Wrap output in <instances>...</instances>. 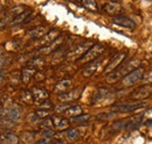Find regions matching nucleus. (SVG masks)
Wrapping results in <instances>:
<instances>
[{"label":"nucleus","mask_w":152,"mask_h":144,"mask_svg":"<svg viewBox=\"0 0 152 144\" xmlns=\"http://www.w3.org/2000/svg\"><path fill=\"white\" fill-rule=\"evenodd\" d=\"M139 64H140V58H138V57L131 58V59L128 60L125 64L119 65L115 71H113L111 73H109L108 77L105 78L107 83L113 84V83L118 81L119 79H123L125 76H128L129 73H131L132 71H134L136 69H138Z\"/></svg>","instance_id":"nucleus-1"},{"label":"nucleus","mask_w":152,"mask_h":144,"mask_svg":"<svg viewBox=\"0 0 152 144\" xmlns=\"http://www.w3.org/2000/svg\"><path fill=\"white\" fill-rule=\"evenodd\" d=\"M91 45H93L91 41H83V42L78 43L70 51L67 53V59H69V60H72V59H80L83 55L91 48Z\"/></svg>","instance_id":"nucleus-2"},{"label":"nucleus","mask_w":152,"mask_h":144,"mask_svg":"<svg viewBox=\"0 0 152 144\" xmlns=\"http://www.w3.org/2000/svg\"><path fill=\"white\" fill-rule=\"evenodd\" d=\"M104 50H105V47L104 45H102V44H95V45H93L86 54L78 59V62H81V63H90V62L97 59L101 55L103 54Z\"/></svg>","instance_id":"nucleus-3"},{"label":"nucleus","mask_w":152,"mask_h":144,"mask_svg":"<svg viewBox=\"0 0 152 144\" xmlns=\"http://www.w3.org/2000/svg\"><path fill=\"white\" fill-rule=\"evenodd\" d=\"M143 76H144V69L143 68H138V69H136L134 71L129 73L128 76H125L122 79V85L126 86V87L132 86L136 83H138L139 80L143 79Z\"/></svg>","instance_id":"nucleus-4"},{"label":"nucleus","mask_w":152,"mask_h":144,"mask_svg":"<svg viewBox=\"0 0 152 144\" xmlns=\"http://www.w3.org/2000/svg\"><path fill=\"white\" fill-rule=\"evenodd\" d=\"M125 57H126V53H124V51H121V53H118V54H116L110 59V62L108 63V65H107V68L104 69V73H111L113 71H115L121 64H122V62L125 59Z\"/></svg>","instance_id":"nucleus-5"},{"label":"nucleus","mask_w":152,"mask_h":144,"mask_svg":"<svg viewBox=\"0 0 152 144\" xmlns=\"http://www.w3.org/2000/svg\"><path fill=\"white\" fill-rule=\"evenodd\" d=\"M63 41H64V37H62V36L57 37L56 40H55L54 42H52L50 44L45 45V47H41L38 51H37V55L45 56V55H49V54H52V53H54V51H56L57 49L60 48V45L63 43Z\"/></svg>","instance_id":"nucleus-6"},{"label":"nucleus","mask_w":152,"mask_h":144,"mask_svg":"<svg viewBox=\"0 0 152 144\" xmlns=\"http://www.w3.org/2000/svg\"><path fill=\"white\" fill-rule=\"evenodd\" d=\"M146 104L144 102H137V104H122V105H116L113 107V110L117 113H128V112H133L140 108H144Z\"/></svg>","instance_id":"nucleus-7"},{"label":"nucleus","mask_w":152,"mask_h":144,"mask_svg":"<svg viewBox=\"0 0 152 144\" xmlns=\"http://www.w3.org/2000/svg\"><path fill=\"white\" fill-rule=\"evenodd\" d=\"M48 32H49L48 27H46V26H38V27H34V28L29 29L27 32L26 36L28 38H31V40H39V38H42Z\"/></svg>","instance_id":"nucleus-8"},{"label":"nucleus","mask_w":152,"mask_h":144,"mask_svg":"<svg viewBox=\"0 0 152 144\" xmlns=\"http://www.w3.org/2000/svg\"><path fill=\"white\" fill-rule=\"evenodd\" d=\"M4 110H5L6 117L12 122H17L21 119V108L15 106V105L5 108Z\"/></svg>","instance_id":"nucleus-9"},{"label":"nucleus","mask_w":152,"mask_h":144,"mask_svg":"<svg viewBox=\"0 0 152 144\" xmlns=\"http://www.w3.org/2000/svg\"><path fill=\"white\" fill-rule=\"evenodd\" d=\"M113 21L116 24H118L121 27H124V28H128V29H134L136 28V22L132 19L124 17V15H117L113 19Z\"/></svg>","instance_id":"nucleus-10"},{"label":"nucleus","mask_w":152,"mask_h":144,"mask_svg":"<svg viewBox=\"0 0 152 144\" xmlns=\"http://www.w3.org/2000/svg\"><path fill=\"white\" fill-rule=\"evenodd\" d=\"M81 93H82V89H75V90L67 91V92H64V93L58 95V100L62 101V102L73 101V100H76L77 98H80Z\"/></svg>","instance_id":"nucleus-11"},{"label":"nucleus","mask_w":152,"mask_h":144,"mask_svg":"<svg viewBox=\"0 0 152 144\" xmlns=\"http://www.w3.org/2000/svg\"><path fill=\"white\" fill-rule=\"evenodd\" d=\"M101 63H102V59H99V58H97L95 60L88 63V64L83 68V70H82V76H83V77H90V76H93V74L98 70Z\"/></svg>","instance_id":"nucleus-12"},{"label":"nucleus","mask_w":152,"mask_h":144,"mask_svg":"<svg viewBox=\"0 0 152 144\" xmlns=\"http://www.w3.org/2000/svg\"><path fill=\"white\" fill-rule=\"evenodd\" d=\"M150 95H152V87L146 85V86H143L138 90L133 91L132 94H131V98L136 99V100H139V99H145Z\"/></svg>","instance_id":"nucleus-13"},{"label":"nucleus","mask_w":152,"mask_h":144,"mask_svg":"<svg viewBox=\"0 0 152 144\" xmlns=\"http://www.w3.org/2000/svg\"><path fill=\"white\" fill-rule=\"evenodd\" d=\"M57 37H60V32H58L57 29H52V30H49L46 35L41 38L40 44H42V45H48V44H50L52 42H54Z\"/></svg>","instance_id":"nucleus-14"},{"label":"nucleus","mask_w":152,"mask_h":144,"mask_svg":"<svg viewBox=\"0 0 152 144\" xmlns=\"http://www.w3.org/2000/svg\"><path fill=\"white\" fill-rule=\"evenodd\" d=\"M18 142H19L18 136L12 132L0 134V144H18Z\"/></svg>","instance_id":"nucleus-15"},{"label":"nucleus","mask_w":152,"mask_h":144,"mask_svg":"<svg viewBox=\"0 0 152 144\" xmlns=\"http://www.w3.org/2000/svg\"><path fill=\"white\" fill-rule=\"evenodd\" d=\"M52 122H53V127L55 129H58V130H63V129H67L69 127V121L66 117L54 116L52 119Z\"/></svg>","instance_id":"nucleus-16"},{"label":"nucleus","mask_w":152,"mask_h":144,"mask_svg":"<svg viewBox=\"0 0 152 144\" xmlns=\"http://www.w3.org/2000/svg\"><path fill=\"white\" fill-rule=\"evenodd\" d=\"M31 11H25L23 13H21L19 14L18 17H15V18L13 19L11 22H10V26H18L20 23H25V22H27L29 18H31Z\"/></svg>","instance_id":"nucleus-17"},{"label":"nucleus","mask_w":152,"mask_h":144,"mask_svg":"<svg viewBox=\"0 0 152 144\" xmlns=\"http://www.w3.org/2000/svg\"><path fill=\"white\" fill-rule=\"evenodd\" d=\"M70 86H72V80L70 79H63V80L58 81L57 84H55L54 91L60 93V94H62V93H64V92H67L69 90Z\"/></svg>","instance_id":"nucleus-18"},{"label":"nucleus","mask_w":152,"mask_h":144,"mask_svg":"<svg viewBox=\"0 0 152 144\" xmlns=\"http://www.w3.org/2000/svg\"><path fill=\"white\" fill-rule=\"evenodd\" d=\"M121 5L119 4H117V2H108V4H105L104 5V11L108 13V14H110V15H118L119 14V12H121Z\"/></svg>","instance_id":"nucleus-19"},{"label":"nucleus","mask_w":152,"mask_h":144,"mask_svg":"<svg viewBox=\"0 0 152 144\" xmlns=\"http://www.w3.org/2000/svg\"><path fill=\"white\" fill-rule=\"evenodd\" d=\"M32 94H33V98L37 100V101H45L46 99H48L49 96V93L43 89H39V87H35L32 90Z\"/></svg>","instance_id":"nucleus-20"},{"label":"nucleus","mask_w":152,"mask_h":144,"mask_svg":"<svg viewBox=\"0 0 152 144\" xmlns=\"http://www.w3.org/2000/svg\"><path fill=\"white\" fill-rule=\"evenodd\" d=\"M82 132H81V129H77V128H73V129H68L66 131V138L68 141H76L81 137Z\"/></svg>","instance_id":"nucleus-21"},{"label":"nucleus","mask_w":152,"mask_h":144,"mask_svg":"<svg viewBox=\"0 0 152 144\" xmlns=\"http://www.w3.org/2000/svg\"><path fill=\"white\" fill-rule=\"evenodd\" d=\"M82 112H83L82 107H80L77 105H74V106H69L64 113H66V115H68L70 117H76L78 115H82Z\"/></svg>","instance_id":"nucleus-22"},{"label":"nucleus","mask_w":152,"mask_h":144,"mask_svg":"<svg viewBox=\"0 0 152 144\" xmlns=\"http://www.w3.org/2000/svg\"><path fill=\"white\" fill-rule=\"evenodd\" d=\"M34 73H35V70L32 69V68H26V69H23L22 72H21V80L27 84V83L32 79V77L34 76Z\"/></svg>","instance_id":"nucleus-23"},{"label":"nucleus","mask_w":152,"mask_h":144,"mask_svg":"<svg viewBox=\"0 0 152 144\" xmlns=\"http://www.w3.org/2000/svg\"><path fill=\"white\" fill-rule=\"evenodd\" d=\"M108 94H109V90H107V89H99V90L95 93L94 98H93V102H99V101L103 100Z\"/></svg>","instance_id":"nucleus-24"},{"label":"nucleus","mask_w":152,"mask_h":144,"mask_svg":"<svg viewBox=\"0 0 152 144\" xmlns=\"http://www.w3.org/2000/svg\"><path fill=\"white\" fill-rule=\"evenodd\" d=\"M22 140L27 144H33L35 143L37 135H35V132H32V131H25L22 134Z\"/></svg>","instance_id":"nucleus-25"},{"label":"nucleus","mask_w":152,"mask_h":144,"mask_svg":"<svg viewBox=\"0 0 152 144\" xmlns=\"http://www.w3.org/2000/svg\"><path fill=\"white\" fill-rule=\"evenodd\" d=\"M28 64L31 65L29 68L34 69V66H41V65H43L45 64V59L41 56H35L34 58H32V60H29Z\"/></svg>","instance_id":"nucleus-26"},{"label":"nucleus","mask_w":152,"mask_h":144,"mask_svg":"<svg viewBox=\"0 0 152 144\" xmlns=\"http://www.w3.org/2000/svg\"><path fill=\"white\" fill-rule=\"evenodd\" d=\"M90 119V115H88V114H82V115H78V116H76V117H73L72 119V121L74 122V123H84V122H87L88 120Z\"/></svg>","instance_id":"nucleus-27"},{"label":"nucleus","mask_w":152,"mask_h":144,"mask_svg":"<svg viewBox=\"0 0 152 144\" xmlns=\"http://www.w3.org/2000/svg\"><path fill=\"white\" fill-rule=\"evenodd\" d=\"M82 5L84 7H87L89 11H93V12H96L97 11V4L94 0H87V1H83Z\"/></svg>","instance_id":"nucleus-28"},{"label":"nucleus","mask_w":152,"mask_h":144,"mask_svg":"<svg viewBox=\"0 0 152 144\" xmlns=\"http://www.w3.org/2000/svg\"><path fill=\"white\" fill-rule=\"evenodd\" d=\"M143 84L144 85H151L152 84V70L148 72H144V76H143V79H142Z\"/></svg>","instance_id":"nucleus-29"},{"label":"nucleus","mask_w":152,"mask_h":144,"mask_svg":"<svg viewBox=\"0 0 152 144\" xmlns=\"http://www.w3.org/2000/svg\"><path fill=\"white\" fill-rule=\"evenodd\" d=\"M40 127L43 129V130H47V129H53V122H52V119H46L41 122Z\"/></svg>","instance_id":"nucleus-30"},{"label":"nucleus","mask_w":152,"mask_h":144,"mask_svg":"<svg viewBox=\"0 0 152 144\" xmlns=\"http://www.w3.org/2000/svg\"><path fill=\"white\" fill-rule=\"evenodd\" d=\"M34 114H35V116L38 117V119H45L46 116H48L49 115V110L48 109H38L37 112H34Z\"/></svg>","instance_id":"nucleus-31"},{"label":"nucleus","mask_w":152,"mask_h":144,"mask_svg":"<svg viewBox=\"0 0 152 144\" xmlns=\"http://www.w3.org/2000/svg\"><path fill=\"white\" fill-rule=\"evenodd\" d=\"M21 98H22V101L29 104V102H32V100H33V94H32V92H23Z\"/></svg>","instance_id":"nucleus-32"},{"label":"nucleus","mask_w":152,"mask_h":144,"mask_svg":"<svg viewBox=\"0 0 152 144\" xmlns=\"http://www.w3.org/2000/svg\"><path fill=\"white\" fill-rule=\"evenodd\" d=\"M37 144H52V143H50V140L49 138H43V140L39 141Z\"/></svg>","instance_id":"nucleus-33"},{"label":"nucleus","mask_w":152,"mask_h":144,"mask_svg":"<svg viewBox=\"0 0 152 144\" xmlns=\"http://www.w3.org/2000/svg\"><path fill=\"white\" fill-rule=\"evenodd\" d=\"M4 55H6V54H5V49L0 47V56H4Z\"/></svg>","instance_id":"nucleus-34"},{"label":"nucleus","mask_w":152,"mask_h":144,"mask_svg":"<svg viewBox=\"0 0 152 144\" xmlns=\"http://www.w3.org/2000/svg\"><path fill=\"white\" fill-rule=\"evenodd\" d=\"M2 76H4V72H2V71H1V70H0V78H1Z\"/></svg>","instance_id":"nucleus-35"},{"label":"nucleus","mask_w":152,"mask_h":144,"mask_svg":"<svg viewBox=\"0 0 152 144\" xmlns=\"http://www.w3.org/2000/svg\"><path fill=\"white\" fill-rule=\"evenodd\" d=\"M1 8H2V6H1V5H0V11H1Z\"/></svg>","instance_id":"nucleus-36"}]
</instances>
